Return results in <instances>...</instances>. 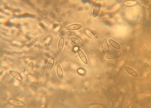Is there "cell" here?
I'll return each instance as SVG.
<instances>
[{"mask_svg":"<svg viewBox=\"0 0 151 108\" xmlns=\"http://www.w3.org/2000/svg\"><path fill=\"white\" fill-rule=\"evenodd\" d=\"M83 27V25L81 23H72V24L67 25L66 27V30H67V31H76V30H81Z\"/></svg>","mask_w":151,"mask_h":108,"instance_id":"cell-1","label":"cell"},{"mask_svg":"<svg viewBox=\"0 0 151 108\" xmlns=\"http://www.w3.org/2000/svg\"><path fill=\"white\" fill-rule=\"evenodd\" d=\"M78 55L80 59H81V60L83 62V63H84V65L88 64V60L87 56H86V55L85 54L84 51H83L82 49L80 48L78 49Z\"/></svg>","mask_w":151,"mask_h":108,"instance_id":"cell-2","label":"cell"},{"mask_svg":"<svg viewBox=\"0 0 151 108\" xmlns=\"http://www.w3.org/2000/svg\"><path fill=\"white\" fill-rule=\"evenodd\" d=\"M124 70L126 71L130 75L134 77H139V74L136 71L133 69V68L130 67L128 66H125L124 67Z\"/></svg>","mask_w":151,"mask_h":108,"instance_id":"cell-3","label":"cell"},{"mask_svg":"<svg viewBox=\"0 0 151 108\" xmlns=\"http://www.w3.org/2000/svg\"><path fill=\"white\" fill-rule=\"evenodd\" d=\"M121 56V52H113L111 53H107L106 55V58L108 60H112L115 59V58H118Z\"/></svg>","mask_w":151,"mask_h":108,"instance_id":"cell-4","label":"cell"},{"mask_svg":"<svg viewBox=\"0 0 151 108\" xmlns=\"http://www.w3.org/2000/svg\"><path fill=\"white\" fill-rule=\"evenodd\" d=\"M56 74H57V77L59 80H62L64 77V72L63 69H62V66L61 64H57L56 66Z\"/></svg>","mask_w":151,"mask_h":108,"instance_id":"cell-5","label":"cell"},{"mask_svg":"<svg viewBox=\"0 0 151 108\" xmlns=\"http://www.w3.org/2000/svg\"><path fill=\"white\" fill-rule=\"evenodd\" d=\"M64 45H65V39L63 36H61L59 37L57 42V50H58L59 52H61L63 50Z\"/></svg>","mask_w":151,"mask_h":108,"instance_id":"cell-6","label":"cell"},{"mask_svg":"<svg viewBox=\"0 0 151 108\" xmlns=\"http://www.w3.org/2000/svg\"><path fill=\"white\" fill-rule=\"evenodd\" d=\"M101 8H102V4H101L100 3H98V4H96V5L94 6L92 12V17L93 18H96V17H98V15H99Z\"/></svg>","mask_w":151,"mask_h":108,"instance_id":"cell-7","label":"cell"},{"mask_svg":"<svg viewBox=\"0 0 151 108\" xmlns=\"http://www.w3.org/2000/svg\"><path fill=\"white\" fill-rule=\"evenodd\" d=\"M108 42L109 43V44L113 47V48L117 49V50H120L121 49V46L119 44V43L117 42L116 40H113V39H109L108 40Z\"/></svg>","mask_w":151,"mask_h":108,"instance_id":"cell-8","label":"cell"},{"mask_svg":"<svg viewBox=\"0 0 151 108\" xmlns=\"http://www.w3.org/2000/svg\"><path fill=\"white\" fill-rule=\"evenodd\" d=\"M9 74L12 77H13L14 79L17 80L21 81L22 80V79H23V77H22V75H21L20 74H19L18 72H16L15 71H9Z\"/></svg>","mask_w":151,"mask_h":108,"instance_id":"cell-9","label":"cell"},{"mask_svg":"<svg viewBox=\"0 0 151 108\" xmlns=\"http://www.w3.org/2000/svg\"><path fill=\"white\" fill-rule=\"evenodd\" d=\"M33 67V62H30L28 63V64L26 66L23 71V74L25 75H27L32 72V70Z\"/></svg>","mask_w":151,"mask_h":108,"instance_id":"cell-10","label":"cell"},{"mask_svg":"<svg viewBox=\"0 0 151 108\" xmlns=\"http://www.w3.org/2000/svg\"><path fill=\"white\" fill-rule=\"evenodd\" d=\"M102 50L104 54H107L108 53L109 48L108 45V41L106 39H103L102 40Z\"/></svg>","mask_w":151,"mask_h":108,"instance_id":"cell-11","label":"cell"},{"mask_svg":"<svg viewBox=\"0 0 151 108\" xmlns=\"http://www.w3.org/2000/svg\"><path fill=\"white\" fill-rule=\"evenodd\" d=\"M9 102L12 105L16 106H19V107H22V106H25V103L22 101H19V100H17L15 99H11L9 100Z\"/></svg>","mask_w":151,"mask_h":108,"instance_id":"cell-12","label":"cell"},{"mask_svg":"<svg viewBox=\"0 0 151 108\" xmlns=\"http://www.w3.org/2000/svg\"><path fill=\"white\" fill-rule=\"evenodd\" d=\"M55 58H54V57H52L50 58L47 63V69L48 71H51V70L53 69L54 64H55Z\"/></svg>","mask_w":151,"mask_h":108,"instance_id":"cell-13","label":"cell"},{"mask_svg":"<svg viewBox=\"0 0 151 108\" xmlns=\"http://www.w3.org/2000/svg\"><path fill=\"white\" fill-rule=\"evenodd\" d=\"M33 51L35 55H38L41 53V44L39 41H36L33 45Z\"/></svg>","mask_w":151,"mask_h":108,"instance_id":"cell-14","label":"cell"},{"mask_svg":"<svg viewBox=\"0 0 151 108\" xmlns=\"http://www.w3.org/2000/svg\"><path fill=\"white\" fill-rule=\"evenodd\" d=\"M69 40L74 45H81L82 44V42L81 40L78 38L76 37V36H71L69 37Z\"/></svg>","mask_w":151,"mask_h":108,"instance_id":"cell-15","label":"cell"},{"mask_svg":"<svg viewBox=\"0 0 151 108\" xmlns=\"http://www.w3.org/2000/svg\"><path fill=\"white\" fill-rule=\"evenodd\" d=\"M144 70H145V72L147 74V75L150 78L151 77V69H150V67L149 66V64L147 62L144 63Z\"/></svg>","mask_w":151,"mask_h":108,"instance_id":"cell-16","label":"cell"},{"mask_svg":"<svg viewBox=\"0 0 151 108\" xmlns=\"http://www.w3.org/2000/svg\"><path fill=\"white\" fill-rule=\"evenodd\" d=\"M9 46H10L11 48H12L13 50H16L17 52H22V48H21L20 46L17 45V44H9Z\"/></svg>","mask_w":151,"mask_h":108,"instance_id":"cell-17","label":"cell"},{"mask_svg":"<svg viewBox=\"0 0 151 108\" xmlns=\"http://www.w3.org/2000/svg\"><path fill=\"white\" fill-rule=\"evenodd\" d=\"M137 4L135 1H127L123 3V5L125 6H133Z\"/></svg>","mask_w":151,"mask_h":108,"instance_id":"cell-18","label":"cell"},{"mask_svg":"<svg viewBox=\"0 0 151 108\" xmlns=\"http://www.w3.org/2000/svg\"><path fill=\"white\" fill-rule=\"evenodd\" d=\"M85 33H86V35H87L88 37L90 38L91 39H94L95 36H94V35L91 32V30H89V29H86L85 30Z\"/></svg>","mask_w":151,"mask_h":108,"instance_id":"cell-19","label":"cell"},{"mask_svg":"<svg viewBox=\"0 0 151 108\" xmlns=\"http://www.w3.org/2000/svg\"><path fill=\"white\" fill-rule=\"evenodd\" d=\"M138 104H139V101L137 100H135V101H132L130 104H129V106H128V108H136L137 107Z\"/></svg>","mask_w":151,"mask_h":108,"instance_id":"cell-20","label":"cell"},{"mask_svg":"<svg viewBox=\"0 0 151 108\" xmlns=\"http://www.w3.org/2000/svg\"><path fill=\"white\" fill-rule=\"evenodd\" d=\"M125 103H127V100L126 99H124L123 100V103H122V107H127L128 106L127 105V104H125Z\"/></svg>","mask_w":151,"mask_h":108,"instance_id":"cell-21","label":"cell"},{"mask_svg":"<svg viewBox=\"0 0 151 108\" xmlns=\"http://www.w3.org/2000/svg\"><path fill=\"white\" fill-rule=\"evenodd\" d=\"M89 107H103L104 106H102V105H99V106L96 105V106H89Z\"/></svg>","mask_w":151,"mask_h":108,"instance_id":"cell-22","label":"cell"}]
</instances>
